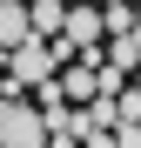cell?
<instances>
[{"label":"cell","instance_id":"cell-3","mask_svg":"<svg viewBox=\"0 0 141 148\" xmlns=\"http://www.w3.org/2000/svg\"><path fill=\"white\" fill-rule=\"evenodd\" d=\"M61 94H67V101H81V108H94V101H108V94H101V67H67L61 74Z\"/></svg>","mask_w":141,"mask_h":148},{"label":"cell","instance_id":"cell-4","mask_svg":"<svg viewBox=\"0 0 141 148\" xmlns=\"http://www.w3.org/2000/svg\"><path fill=\"white\" fill-rule=\"evenodd\" d=\"M101 7H74V14H67V40H74L81 47V54H94V47H101Z\"/></svg>","mask_w":141,"mask_h":148},{"label":"cell","instance_id":"cell-7","mask_svg":"<svg viewBox=\"0 0 141 148\" xmlns=\"http://www.w3.org/2000/svg\"><path fill=\"white\" fill-rule=\"evenodd\" d=\"M7 74H14V54H7V47H0V88H7Z\"/></svg>","mask_w":141,"mask_h":148},{"label":"cell","instance_id":"cell-5","mask_svg":"<svg viewBox=\"0 0 141 148\" xmlns=\"http://www.w3.org/2000/svg\"><path fill=\"white\" fill-rule=\"evenodd\" d=\"M67 14H74V7H61V0H34V34L40 40H61L67 34Z\"/></svg>","mask_w":141,"mask_h":148},{"label":"cell","instance_id":"cell-9","mask_svg":"<svg viewBox=\"0 0 141 148\" xmlns=\"http://www.w3.org/2000/svg\"><path fill=\"white\" fill-rule=\"evenodd\" d=\"M134 88H141V74H134Z\"/></svg>","mask_w":141,"mask_h":148},{"label":"cell","instance_id":"cell-8","mask_svg":"<svg viewBox=\"0 0 141 148\" xmlns=\"http://www.w3.org/2000/svg\"><path fill=\"white\" fill-rule=\"evenodd\" d=\"M134 40H141V20H134Z\"/></svg>","mask_w":141,"mask_h":148},{"label":"cell","instance_id":"cell-6","mask_svg":"<svg viewBox=\"0 0 141 148\" xmlns=\"http://www.w3.org/2000/svg\"><path fill=\"white\" fill-rule=\"evenodd\" d=\"M108 61H114V74H141V40H108Z\"/></svg>","mask_w":141,"mask_h":148},{"label":"cell","instance_id":"cell-1","mask_svg":"<svg viewBox=\"0 0 141 148\" xmlns=\"http://www.w3.org/2000/svg\"><path fill=\"white\" fill-rule=\"evenodd\" d=\"M47 114L34 101H0V148H47Z\"/></svg>","mask_w":141,"mask_h":148},{"label":"cell","instance_id":"cell-2","mask_svg":"<svg viewBox=\"0 0 141 148\" xmlns=\"http://www.w3.org/2000/svg\"><path fill=\"white\" fill-rule=\"evenodd\" d=\"M27 40H40V34H34V7H20V0H0V47H7V54H20Z\"/></svg>","mask_w":141,"mask_h":148}]
</instances>
